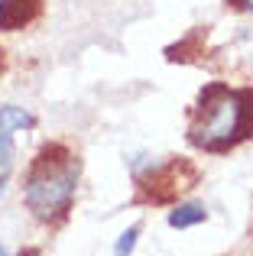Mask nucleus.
<instances>
[{"label":"nucleus","instance_id":"f03ea898","mask_svg":"<svg viewBox=\"0 0 253 256\" xmlns=\"http://www.w3.org/2000/svg\"><path fill=\"white\" fill-rule=\"evenodd\" d=\"M78 178H82V159L62 143L46 146L26 172V185H23L26 208L39 220L65 218L72 208V198L78 192Z\"/></svg>","mask_w":253,"mask_h":256},{"label":"nucleus","instance_id":"0eeeda50","mask_svg":"<svg viewBox=\"0 0 253 256\" xmlns=\"http://www.w3.org/2000/svg\"><path fill=\"white\" fill-rule=\"evenodd\" d=\"M13 159H16V150H13V133L0 130V185H4L6 175H10Z\"/></svg>","mask_w":253,"mask_h":256},{"label":"nucleus","instance_id":"423d86ee","mask_svg":"<svg viewBox=\"0 0 253 256\" xmlns=\"http://www.w3.org/2000/svg\"><path fill=\"white\" fill-rule=\"evenodd\" d=\"M202 220H208L204 204H178L176 211H169V227H176V230L195 227V224H202Z\"/></svg>","mask_w":253,"mask_h":256},{"label":"nucleus","instance_id":"20e7f679","mask_svg":"<svg viewBox=\"0 0 253 256\" xmlns=\"http://www.w3.org/2000/svg\"><path fill=\"white\" fill-rule=\"evenodd\" d=\"M42 13V0H0V30L16 32Z\"/></svg>","mask_w":253,"mask_h":256},{"label":"nucleus","instance_id":"7ed1b4c3","mask_svg":"<svg viewBox=\"0 0 253 256\" xmlns=\"http://www.w3.org/2000/svg\"><path fill=\"white\" fill-rule=\"evenodd\" d=\"M182 172H188L185 162H150V166H136V185L143 192L146 201L152 204H162L172 201L176 194H182L185 188H192L195 175L182 178Z\"/></svg>","mask_w":253,"mask_h":256},{"label":"nucleus","instance_id":"6e6552de","mask_svg":"<svg viewBox=\"0 0 253 256\" xmlns=\"http://www.w3.org/2000/svg\"><path fill=\"white\" fill-rule=\"evenodd\" d=\"M140 230H143L140 224H133L130 230H124V234H120V240H117V246H114V256H130V253H133V246H136Z\"/></svg>","mask_w":253,"mask_h":256},{"label":"nucleus","instance_id":"f257e3e1","mask_svg":"<svg viewBox=\"0 0 253 256\" xmlns=\"http://www.w3.org/2000/svg\"><path fill=\"white\" fill-rule=\"evenodd\" d=\"M253 133V91L228 88L221 82L198 94L188 140L204 152H228Z\"/></svg>","mask_w":253,"mask_h":256},{"label":"nucleus","instance_id":"9d476101","mask_svg":"<svg viewBox=\"0 0 253 256\" xmlns=\"http://www.w3.org/2000/svg\"><path fill=\"white\" fill-rule=\"evenodd\" d=\"M0 256H10V253H6V250H4V246H0Z\"/></svg>","mask_w":253,"mask_h":256},{"label":"nucleus","instance_id":"39448f33","mask_svg":"<svg viewBox=\"0 0 253 256\" xmlns=\"http://www.w3.org/2000/svg\"><path fill=\"white\" fill-rule=\"evenodd\" d=\"M32 126H36V117H32L26 107H16V104L0 107V130L16 133V130H32Z\"/></svg>","mask_w":253,"mask_h":256},{"label":"nucleus","instance_id":"1a4fd4ad","mask_svg":"<svg viewBox=\"0 0 253 256\" xmlns=\"http://www.w3.org/2000/svg\"><path fill=\"white\" fill-rule=\"evenodd\" d=\"M234 4H237V6H244V10H250V13H253V0H234Z\"/></svg>","mask_w":253,"mask_h":256}]
</instances>
